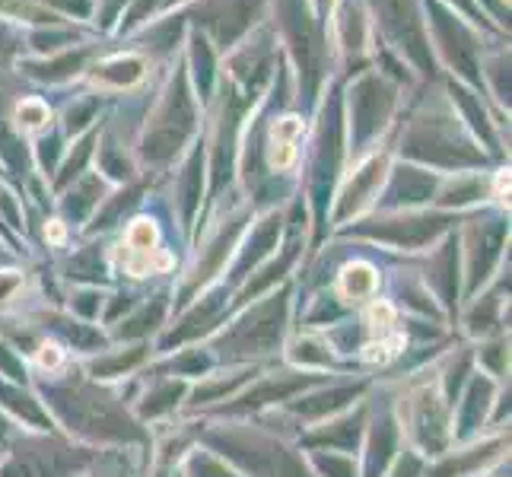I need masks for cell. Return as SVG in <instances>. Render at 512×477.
<instances>
[{
    "instance_id": "1",
    "label": "cell",
    "mask_w": 512,
    "mask_h": 477,
    "mask_svg": "<svg viewBox=\"0 0 512 477\" xmlns=\"http://www.w3.org/2000/svg\"><path fill=\"white\" fill-rule=\"evenodd\" d=\"M296 134H299V121L296 118H284L274 125V137H271V163L277 169H287L296 156Z\"/></svg>"
},
{
    "instance_id": "2",
    "label": "cell",
    "mask_w": 512,
    "mask_h": 477,
    "mask_svg": "<svg viewBox=\"0 0 512 477\" xmlns=\"http://www.w3.org/2000/svg\"><path fill=\"white\" fill-rule=\"evenodd\" d=\"M373 287H376V277L369 268H363V264H357V268H350L344 274V290L347 293H369Z\"/></svg>"
},
{
    "instance_id": "3",
    "label": "cell",
    "mask_w": 512,
    "mask_h": 477,
    "mask_svg": "<svg viewBox=\"0 0 512 477\" xmlns=\"http://www.w3.org/2000/svg\"><path fill=\"white\" fill-rule=\"evenodd\" d=\"M392 318H395V312L388 309L385 303L382 306H373V312H369V322H373V328H379V331H385L388 325H392Z\"/></svg>"
},
{
    "instance_id": "4",
    "label": "cell",
    "mask_w": 512,
    "mask_h": 477,
    "mask_svg": "<svg viewBox=\"0 0 512 477\" xmlns=\"http://www.w3.org/2000/svg\"><path fill=\"white\" fill-rule=\"evenodd\" d=\"M39 363H42V366H58V363H61V350H58V347H42Z\"/></svg>"
}]
</instances>
